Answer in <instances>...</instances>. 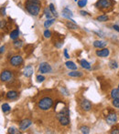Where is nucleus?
<instances>
[{
    "mask_svg": "<svg viewBox=\"0 0 119 134\" xmlns=\"http://www.w3.org/2000/svg\"><path fill=\"white\" fill-rule=\"evenodd\" d=\"M41 3L40 0H27L26 9L28 13L32 16H38L40 14Z\"/></svg>",
    "mask_w": 119,
    "mask_h": 134,
    "instance_id": "obj_1",
    "label": "nucleus"
},
{
    "mask_svg": "<svg viewBox=\"0 0 119 134\" xmlns=\"http://www.w3.org/2000/svg\"><path fill=\"white\" fill-rule=\"evenodd\" d=\"M53 105V100L49 97H45L43 99L39 101V108L41 109V110H48L49 108L52 107Z\"/></svg>",
    "mask_w": 119,
    "mask_h": 134,
    "instance_id": "obj_2",
    "label": "nucleus"
},
{
    "mask_svg": "<svg viewBox=\"0 0 119 134\" xmlns=\"http://www.w3.org/2000/svg\"><path fill=\"white\" fill-rule=\"evenodd\" d=\"M112 1L111 0H98L95 4V6L99 9H106L108 7H110L112 6Z\"/></svg>",
    "mask_w": 119,
    "mask_h": 134,
    "instance_id": "obj_3",
    "label": "nucleus"
},
{
    "mask_svg": "<svg viewBox=\"0 0 119 134\" xmlns=\"http://www.w3.org/2000/svg\"><path fill=\"white\" fill-rule=\"evenodd\" d=\"M12 78H13V73L9 70H3L1 73V76H0L1 81H3V82H7L9 80H11Z\"/></svg>",
    "mask_w": 119,
    "mask_h": 134,
    "instance_id": "obj_4",
    "label": "nucleus"
},
{
    "mask_svg": "<svg viewBox=\"0 0 119 134\" xmlns=\"http://www.w3.org/2000/svg\"><path fill=\"white\" fill-rule=\"evenodd\" d=\"M39 70L41 74L50 73L51 72V67L47 62H42V63H40V67H39Z\"/></svg>",
    "mask_w": 119,
    "mask_h": 134,
    "instance_id": "obj_5",
    "label": "nucleus"
},
{
    "mask_svg": "<svg viewBox=\"0 0 119 134\" xmlns=\"http://www.w3.org/2000/svg\"><path fill=\"white\" fill-rule=\"evenodd\" d=\"M23 63V58L21 56H13L10 58V65L13 67H18Z\"/></svg>",
    "mask_w": 119,
    "mask_h": 134,
    "instance_id": "obj_6",
    "label": "nucleus"
},
{
    "mask_svg": "<svg viewBox=\"0 0 119 134\" xmlns=\"http://www.w3.org/2000/svg\"><path fill=\"white\" fill-rule=\"evenodd\" d=\"M31 125H32V121L30 120H28V119H25L22 121H20V123H19V129L21 130H26Z\"/></svg>",
    "mask_w": 119,
    "mask_h": 134,
    "instance_id": "obj_7",
    "label": "nucleus"
},
{
    "mask_svg": "<svg viewBox=\"0 0 119 134\" xmlns=\"http://www.w3.org/2000/svg\"><path fill=\"white\" fill-rule=\"evenodd\" d=\"M116 121H117V116H116L115 113H110V114H108V116L106 117V122H107L108 124H110V125L115 124Z\"/></svg>",
    "mask_w": 119,
    "mask_h": 134,
    "instance_id": "obj_8",
    "label": "nucleus"
},
{
    "mask_svg": "<svg viewBox=\"0 0 119 134\" xmlns=\"http://www.w3.org/2000/svg\"><path fill=\"white\" fill-rule=\"evenodd\" d=\"M81 108L85 111H89L92 108V104L88 100H83L81 101Z\"/></svg>",
    "mask_w": 119,
    "mask_h": 134,
    "instance_id": "obj_9",
    "label": "nucleus"
},
{
    "mask_svg": "<svg viewBox=\"0 0 119 134\" xmlns=\"http://www.w3.org/2000/svg\"><path fill=\"white\" fill-rule=\"evenodd\" d=\"M57 118L58 120H59V121H60V123L62 126H67L70 124V119H69V117L62 116V115H57Z\"/></svg>",
    "mask_w": 119,
    "mask_h": 134,
    "instance_id": "obj_10",
    "label": "nucleus"
},
{
    "mask_svg": "<svg viewBox=\"0 0 119 134\" xmlns=\"http://www.w3.org/2000/svg\"><path fill=\"white\" fill-rule=\"evenodd\" d=\"M62 16L64 17H66V18H68V19H70L71 21H74V20L71 19V17H73V14H72V12L68 7L63 8V10H62Z\"/></svg>",
    "mask_w": 119,
    "mask_h": 134,
    "instance_id": "obj_11",
    "label": "nucleus"
},
{
    "mask_svg": "<svg viewBox=\"0 0 119 134\" xmlns=\"http://www.w3.org/2000/svg\"><path fill=\"white\" fill-rule=\"evenodd\" d=\"M109 49L108 48H102L101 50H96V55L100 57H106L109 55Z\"/></svg>",
    "mask_w": 119,
    "mask_h": 134,
    "instance_id": "obj_12",
    "label": "nucleus"
},
{
    "mask_svg": "<svg viewBox=\"0 0 119 134\" xmlns=\"http://www.w3.org/2000/svg\"><path fill=\"white\" fill-rule=\"evenodd\" d=\"M106 45H107V43L103 40H95L93 42V47L96 48H104L105 47H106Z\"/></svg>",
    "mask_w": 119,
    "mask_h": 134,
    "instance_id": "obj_13",
    "label": "nucleus"
},
{
    "mask_svg": "<svg viewBox=\"0 0 119 134\" xmlns=\"http://www.w3.org/2000/svg\"><path fill=\"white\" fill-rule=\"evenodd\" d=\"M32 74H33V67L30 65L27 66L24 69V76L27 78H29Z\"/></svg>",
    "mask_w": 119,
    "mask_h": 134,
    "instance_id": "obj_14",
    "label": "nucleus"
},
{
    "mask_svg": "<svg viewBox=\"0 0 119 134\" xmlns=\"http://www.w3.org/2000/svg\"><path fill=\"white\" fill-rule=\"evenodd\" d=\"M18 93L17 91L10 90L7 93V99H8V100H15V99L18 98Z\"/></svg>",
    "mask_w": 119,
    "mask_h": 134,
    "instance_id": "obj_15",
    "label": "nucleus"
},
{
    "mask_svg": "<svg viewBox=\"0 0 119 134\" xmlns=\"http://www.w3.org/2000/svg\"><path fill=\"white\" fill-rule=\"evenodd\" d=\"M57 115H62V116H67V117H69V116H70V110H69V108H67V107H64V108H61V110L58 112Z\"/></svg>",
    "mask_w": 119,
    "mask_h": 134,
    "instance_id": "obj_16",
    "label": "nucleus"
},
{
    "mask_svg": "<svg viewBox=\"0 0 119 134\" xmlns=\"http://www.w3.org/2000/svg\"><path fill=\"white\" fill-rule=\"evenodd\" d=\"M65 66L67 69H71V70H77V65H75V63L72 61H67L65 63Z\"/></svg>",
    "mask_w": 119,
    "mask_h": 134,
    "instance_id": "obj_17",
    "label": "nucleus"
},
{
    "mask_svg": "<svg viewBox=\"0 0 119 134\" xmlns=\"http://www.w3.org/2000/svg\"><path fill=\"white\" fill-rule=\"evenodd\" d=\"M68 75L70 77H72V78H81V77H83V73L80 72V71H77V70H72L71 72H69Z\"/></svg>",
    "mask_w": 119,
    "mask_h": 134,
    "instance_id": "obj_18",
    "label": "nucleus"
},
{
    "mask_svg": "<svg viewBox=\"0 0 119 134\" xmlns=\"http://www.w3.org/2000/svg\"><path fill=\"white\" fill-rule=\"evenodd\" d=\"M18 36H19V30L18 29H15V30L11 31L10 38L12 39V40H17L18 38Z\"/></svg>",
    "mask_w": 119,
    "mask_h": 134,
    "instance_id": "obj_19",
    "label": "nucleus"
},
{
    "mask_svg": "<svg viewBox=\"0 0 119 134\" xmlns=\"http://www.w3.org/2000/svg\"><path fill=\"white\" fill-rule=\"evenodd\" d=\"M66 26L68 28H70V29H77L78 28V26L75 24V21H68L66 23Z\"/></svg>",
    "mask_w": 119,
    "mask_h": 134,
    "instance_id": "obj_20",
    "label": "nucleus"
},
{
    "mask_svg": "<svg viewBox=\"0 0 119 134\" xmlns=\"http://www.w3.org/2000/svg\"><path fill=\"white\" fill-rule=\"evenodd\" d=\"M80 64L81 66L85 69H91V65H90V63H89L88 61H86L85 59H82V60L80 61Z\"/></svg>",
    "mask_w": 119,
    "mask_h": 134,
    "instance_id": "obj_21",
    "label": "nucleus"
},
{
    "mask_svg": "<svg viewBox=\"0 0 119 134\" xmlns=\"http://www.w3.org/2000/svg\"><path fill=\"white\" fill-rule=\"evenodd\" d=\"M111 97L114 99H119V89H114L111 91Z\"/></svg>",
    "mask_w": 119,
    "mask_h": 134,
    "instance_id": "obj_22",
    "label": "nucleus"
},
{
    "mask_svg": "<svg viewBox=\"0 0 119 134\" xmlns=\"http://www.w3.org/2000/svg\"><path fill=\"white\" fill-rule=\"evenodd\" d=\"M54 22H55V18H49V19H47V20L44 22L45 28H49V27L51 26Z\"/></svg>",
    "mask_w": 119,
    "mask_h": 134,
    "instance_id": "obj_23",
    "label": "nucleus"
},
{
    "mask_svg": "<svg viewBox=\"0 0 119 134\" xmlns=\"http://www.w3.org/2000/svg\"><path fill=\"white\" fill-rule=\"evenodd\" d=\"M44 13H45V16H46V17H47V19H49V18H52V16L53 14L52 12H51V10L49 8H45L44 10Z\"/></svg>",
    "mask_w": 119,
    "mask_h": 134,
    "instance_id": "obj_24",
    "label": "nucleus"
},
{
    "mask_svg": "<svg viewBox=\"0 0 119 134\" xmlns=\"http://www.w3.org/2000/svg\"><path fill=\"white\" fill-rule=\"evenodd\" d=\"M23 45V42L21 41V40H15L13 43V46L15 48H17V49H18V48H20L21 47H22Z\"/></svg>",
    "mask_w": 119,
    "mask_h": 134,
    "instance_id": "obj_25",
    "label": "nucleus"
},
{
    "mask_svg": "<svg viewBox=\"0 0 119 134\" xmlns=\"http://www.w3.org/2000/svg\"><path fill=\"white\" fill-rule=\"evenodd\" d=\"M80 130H81L82 133H84V134L90 133V128H88L87 126H82V127L80 128Z\"/></svg>",
    "mask_w": 119,
    "mask_h": 134,
    "instance_id": "obj_26",
    "label": "nucleus"
},
{
    "mask_svg": "<svg viewBox=\"0 0 119 134\" xmlns=\"http://www.w3.org/2000/svg\"><path fill=\"white\" fill-rule=\"evenodd\" d=\"M109 67H110L112 69H115L118 68V63L115 60H111L109 62Z\"/></svg>",
    "mask_w": 119,
    "mask_h": 134,
    "instance_id": "obj_27",
    "label": "nucleus"
},
{
    "mask_svg": "<svg viewBox=\"0 0 119 134\" xmlns=\"http://www.w3.org/2000/svg\"><path fill=\"white\" fill-rule=\"evenodd\" d=\"M97 20L99 22H105L108 20V17L106 15H101V16L97 17Z\"/></svg>",
    "mask_w": 119,
    "mask_h": 134,
    "instance_id": "obj_28",
    "label": "nucleus"
},
{
    "mask_svg": "<svg viewBox=\"0 0 119 134\" xmlns=\"http://www.w3.org/2000/svg\"><path fill=\"white\" fill-rule=\"evenodd\" d=\"M49 9L51 10V12H52L53 14V16L55 17H58V13H57V11H56V9H55V7H54V5L53 4H49Z\"/></svg>",
    "mask_w": 119,
    "mask_h": 134,
    "instance_id": "obj_29",
    "label": "nucleus"
},
{
    "mask_svg": "<svg viewBox=\"0 0 119 134\" xmlns=\"http://www.w3.org/2000/svg\"><path fill=\"white\" fill-rule=\"evenodd\" d=\"M2 110H3V112H7V111L10 110V106L8 104L4 103L2 105Z\"/></svg>",
    "mask_w": 119,
    "mask_h": 134,
    "instance_id": "obj_30",
    "label": "nucleus"
},
{
    "mask_svg": "<svg viewBox=\"0 0 119 134\" xmlns=\"http://www.w3.org/2000/svg\"><path fill=\"white\" fill-rule=\"evenodd\" d=\"M60 90H61V92H62L63 95H65V96L70 95V94H69V91H68V89H67L65 87H62V88L60 89Z\"/></svg>",
    "mask_w": 119,
    "mask_h": 134,
    "instance_id": "obj_31",
    "label": "nucleus"
},
{
    "mask_svg": "<svg viewBox=\"0 0 119 134\" xmlns=\"http://www.w3.org/2000/svg\"><path fill=\"white\" fill-rule=\"evenodd\" d=\"M87 4V0H79L78 1V6L80 7H84Z\"/></svg>",
    "mask_w": 119,
    "mask_h": 134,
    "instance_id": "obj_32",
    "label": "nucleus"
},
{
    "mask_svg": "<svg viewBox=\"0 0 119 134\" xmlns=\"http://www.w3.org/2000/svg\"><path fill=\"white\" fill-rule=\"evenodd\" d=\"M8 133H11V134H18L19 133V131H18L16 128H9L8 129Z\"/></svg>",
    "mask_w": 119,
    "mask_h": 134,
    "instance_id": "obj_33",
    "label": "nucleus"
},
{
    "mask_svg": "<svg viewBox=\"0 0 119 134\" xmlns=\"http://www.w3.org/2000/svg\"><path fill=\"white\" fill-rule=\"evenodd\" d=\"M44 37L46 38H49L51 37V32L49 30H48V29H46V30L44 31Z\"/></svg>",
    "mask_w": 119,
    "mask_h": 134,
    "instance_id": "obj_34",
    "label": "nucleus"
},
{
    "mask_svg": "<svg viewBox=\"0 0 119 134\" xmlns=\"http://www.w3.org/2000/svg\"><path fill=\"white\" fill-rule=\"evenodd\" d=\"M113 105L115 108H119V99H114L113 100Z\"/></svg>",
    "mask_w": 119,
    "mask_h": 134,
    "instance_id": "obj_35",
    "label": "nucleus"
},
{
    "mask_svg": "<svg viewBox=\"0 0 119 134\" xmlns=\"http://www.w3.org/2000/svg\"><path fill=\"white\" fill-rule=\"evenodd\" d=\"M44 79H45V77L44 76H42V75L37 76V81H38V82H42V81H44Z\"/></svg>",
    "mask_w": 119,
    "mask_h": 134,
    "instance_id": "obj_36",
    "label": "nucleus"
},
{
    "mask_svg": "<svg viewBox=\"0 0 119 134\" xmlns=\"http://www.w3.org/2000/svg\"><path fill=\"white\" fill-rule=\"evenodd\" d=\"M62 44H63L62 42H56V43H55V47L58 48H60L62 46Z\"/></svg>",
    "mask_w": 119,
    "mask_h": 134,
    "instance_id": "obj_37",
    "label": "nucleus"
},
{
    "mask_svg": "<svg viewBox=\"0 0 119 134\" xmlns=\"http://www.w3.org/2000/svg\"><path fill=\"white\" fill-rule=\"evenodd\" d=\"M112 134H119V129H114V130L111 131Z\"/></svg>",
    "mask_w": 119,
    "mask_h": 134,
    "instance_id": "obj_38",
    "label": "nucleus"
},
{
    "mask_svg": "<svg viewBox=\"0 0 119 134\" xmlns=\"http://www.w3.org/2000/svg\"><path fill=\"white\" fill-rule=\"evenodd\" d=\"M5 25H6V21L5 20H1L0 21V26H1V28H4Z\"/></svg>",
    "mask_w": 119,
    "mask_h": 134,
    "instance_id": "obj_39",
    "label": "nucleus"
},
{
    "mask_svg": "<svg viewBox=\"0 0 119 134\" xmlns=\"http://www.w3.org/2000/svg\"><path fill=\"white\" fill-rule=\"evenodd\" d=\"M64 56H65L66 58H70V56L68 54V49H64Z\"/></svg>",
    "mask_w": 119,
    "mask_h": 134,
    "instance_id": "obj_40",
    "label": "nucleus"
},
{
    "mask_svg": "<svg viewBox=\"0 0 119 134\" xmlns=\"http://www.w3.org/2000/svg\"><path fill=\"white\" fill-rule=\"evenodd\" d=\"M80 13H81V15L82 16H88V12H86V11H80Z\"/></svg>",
    "mask_w": 119,
    "mask_h": 134,
    "instance_id": "obj_41",
    "label": "nucleus"
},
{
    "mask_svg": "<svg viewBox=\"0 0 119 134\" xmlns=\"http://www.w3.org/2000/svg\"><path fill=\"white\" fill-rule=\"evenodd\" d=\"M1 15H2V16H5V15H6V8H5V7H2V8H1Z\"/></svg>",
    "mask_w": 119,
    "mask_h": 134,
    "instance_id": "obj_42",
    "label": "nucleus"
},
{
    "mask_svg": "<svg viewBox=\"0 0 119 134\" xmlns=\"http://www.w3.org/2000/svg\"><path fill=\"white\" fill-rule=\"evenodd\" d=\"M113 28H114L115 30L117 31V32H119V26H117V25H114V26H113Z\"/></svg>",
    "mask_w": 119,
    "mask_h": 134,
    "instance_id": "obj_43",
    "label": "nucleus"
},
{
    "mask_svg": "<svg viewBox=\"0 0 119 134\" xmlns=\"http://www.w3.org/2000/svg\"><path fill=\"white\" fill-rule=\"evenodd\" d=\"M4 51H5V46H2V47H1V48H0V53L2 54V53H3Z\"/></svg>",
    "mask_w": 119,
    "mask_h": 134,
    "instance_id": "obj_44",
    "label": "nucleus"
},
{
    "mask_svg": "<svg viewBox=\"0 0 119 134\" xmlns=\"http://www.w3.org/2000/svg\"><path fill=\"white\" fill-rule=\"evenodd\" d=\"M75 2H78V1H79V0H74Z\"/></svg>",
    "mask_w": 119,
    "mask_h": 134,
    "instance_id": "obj_45",
    "label": "nucleus"
},
{
    "mask_svg": "<svg viewBox=\"0 0 119 134\" xmlns=\"http://www.w3.org/2000/svg\"><path fill=\"white\" fill-rule=\"evenodd\" d=\"M118 89H119V84H118Z\"/></svg>",
    "mask_w": 119,
    "mask_h": 134,
    "instance_id": "obj_46",
    "label": "nucleus"
}]
</instances>
